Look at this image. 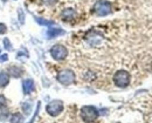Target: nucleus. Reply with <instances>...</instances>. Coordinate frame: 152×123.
Instances as JSON below:
<instances>
[{
    "instance_id": "nucleus-4",
    "label": "nucleus",
    "mask_w": 152,
    "mask_h": 123,
    "mask_svg": "<svg viewBox=\"0 0 152 123\" xmlns=\"http://www.w3.org/2000/svg\"><path fill=\"white\" fill-rule=\"evenodd\" d=\"M75 73L72 69H63L57 75V81L63 86H70L75 82Z\"/></svg>"
},
{
    "instance_id": "nucleus-15",
    "label": "nucleus",
    "mask_w": 152,
    "mask_h": 123,
    "mask_svg": "<svg viewBox=\"0 0 152 123\" xmlns=\"http://www.w3.org/2000/svg\"><path fill=\"white\" fill-rule=\"evenodd\" d=\"M32 110V104L29 102H23L22 103V111L25 113V115H28Z\"/></svg>"
},
{
    "instance_id": "nucleus-19",
    "label": "nucleus",
    "mask_w": 152,
    "mask_h": 123,
    "mask_svg": "<svg viewBox=\"0 0 152 123\" xmlns=\"http://www.w3.org/2000/svg\"><path fill=\"white\" fill-rule=\"evenodd\" d=\"M18 15H19L20 23H21V25H22V23H25V13L22 12V10H21V8H18Z\"/></svg>"
},
{
    "instance_id": "nucleus-10",
    "label": "nucleus",
    "mask_w": 152,
    "mask_h": 123,
    "mask_svg": "<svg viewBox=\"0 0 152 123\" xmlns=\"http://www.w3.org/2000/svg\"><path fill=\"white\" fill-rule=\"evenodd\" d=\"M10 80H11V76L7 73V70L0 69V88L7 87L8 83H10Z\"/></svg>"
},
{
    "instance_id": "nucleus-16",
    "label": "nucleus",
    "mask_w": 152,
    "mask_h": 123,
    "mask_svg": "<svg viewBox=\"0 0 152 123\" xmlns=\"http://www.w3.org/2000/svg\"><path fill=\"white\" fill-rule=\"evenodd\" d=\"M2 42H4L5 49H7V51H12V49H13V45H12V42H11V40H10L8 38H5Z\"/></svg>"
},
{
    "instance_id": "nucleus-5",
    "label": "nucleus",
    "mask_w": 152,
    "mask_h": 123,
    "mask_svg": "<svg viewBox=\"0 0 152 123\" xmlns=\"http://www.w3.org/2000/svg\"><path fill=\"white\" fill-rule=\"evenodd\" d=\"M46 111L48 115L55 117V116H58L62 111H63V102L61 100H53L47 104L46 107Z\"/></svg>"
},
{
    "instance_id": "nucleus-6",
    "label": "nucleus",
    "mask_w": 152,
    "mask_h": 123,
    "mask_svg": "<svg viewBox=\"0 0 152 123\" xmlns=\"http://www.w3.org/2000/svg\"><path fill=\"white\" fill-rule=\"evenodd\" d=\"M49 53H50V55H52V58H53L54 60H56V61H62V60H64V59L67 58V55H68V49H67L64 46H62V45H54V46L50 48Z\"/></svg>"
},
{
    "instance_id": "nucleus-23",
    "label": "nucleus",
    "mask_w": 152,
    "mask_h": 123,
    "mask_svg": "<svg viewBox=\"0 0 152 123\" xmlns=\"http://www.w3.org/2000/svg\"><path fill=\"white\" fill-rule=\"evenodd\" d=\"M2 1H4V2H6V1H7V0H2Z\"/></svg>"
},
{
    "instance_id": "nucleus-24",
    "label": "nucleus",
    "mask_w": 152,
    "mask_h": 123,
    "mask_svg": "<svg viewBox=\"0 0 152 123\" xmlns=\"http://www.w3.org/2000/svg\"><path fill=\"white\" fill-rule=\"evenodd\" d=\"M0 52H1V49H0Z\"/></svg>"
},
{
    "instance_id": "nucleus-14",
    "label": "nucleus",
    "mask_w": 152,
    "mask_h": 123,
    "mask_svg": "<svg viewBox=\"0 0 152 123\" xmlns=\"http://www.w3.org/2000/svg\"><path fill=\"white\" fill-rule=\"evenodd\" d=\"M8 116H10V110L6 107L2 108V109H0V120L1 121H6L8 119Z\"/></svg>"
},
{
    "instance_id": "nucleus-12",
    "label": "nucleus",
    "mask_w": 152,
    "mask_h": 123,
    "mask_svg": "<svg viewBox=\"0 0 152 123\" xmlns=\"http://www.w3.org/2000/svg\"><path fill=\"white\" fill-rule=\"evenodd\" d=\"M10 122L11 123H22L23 122V115L21 113H14L11 115V119H10Z\"/></svg>"
},
{
    "instance_id": "nucleus-3",
    "label": "nucleus",
    "mask_w": 152,
    "mask_h": 123,
    "mask_svg": "<svg viewBox=\"0 0 152 123\" xmlns=\"http://www.w3.org/2000/svg\"><path fill=\"white\" fill-rule=\"evenodd\" d=\"M111 4L107 0H99L94 6V12L98 17H105L111 13Z\"/></svg>"
},
{
    "instance_id": "nucleus-8",
    "label": "nucleus",
    "mask_w": 152,
    "mask_h": 123,
    "mask_svg": "<svg viewBox=\"0 0 152 123\" xmlns=\"http://www.w3.org/2000/svg\"><path fill=\"white\" fill-rule=\"evenodd\" d=\"M7 73L10 74V76H12L14 79H19L20 76L22 75V73H23V69L18 64H11L8 67V69H7Z\"/></svg>"
},
{
    "instance_id": "nucleus-11",
    "label": "nucleus",
    "mask_w": 152,
    "mask_h": 123,
    "mask_svg": "<svg viewBox=\"0 0 152 123\" xmlns=\"http://www.w3.org/2000/svg\"><path fill=\"white\" fill-rule=\"evenodd\" d=\"M75 17V11L73 8H66L63 12H62V18L64 20H70Z\"/></svg>"
},
{
    "instance_id": "nucleus-21",
    "label": "nucleus",
    "mask_w": 152,
    "mask_h": 123,
    "mask_svg": "<svg viewBox=\"0 0 152 123\" xmlns=\"http://www.w3.org/2000/svg\"><path fill=\"white\" fill-rule=\"evenodd\" d=\"M8 54H0V62L4 63V62H7L8 61Z\"/></svg>"
},
{
    "instance_id": "nucleus-20",
    "label": "nucleus",
    "mask_w": 152,
    "mask_h": 123,
    "mask_svg": "<svg viewBox=\"0 0 152 123\" xmlns=\"http://www.w3.org/2000/svg\"><path fill=\"white\" fill-rule=\"evenodd\" d=\"M7 32V26L2 22H0V35H4Z\"/></svg>"
},
{
    "instance_id": "nucleus-22",
    "label": "nucleus",
    "mask_w": 152,
    "mask_h": 123,
    "mask_svg": "<svg viewBox=\"0 0 152 123\" xmlns=\"http://www.w3.org/2000/svg\"><path fill=\"white\" fill-rule=\"evenodd\" d=\"M42 2L46 4V5H53V4L56 2V0H42Z\"/></svg>"
},
{
    "instance_id": "nucleus-1",
    "label": "nucleus",
    "mask_w": 152,
    "mask_h": 123,
    "mask_svg": "<svg viewBox=\"0 0 152 123\" xmlns=\"http://www.w3.org/2000/svg\"><path fill=\"white\" fill-rule=\"evenodd\" d=\"M81 119L86 123H93L95 122L98 117V110L94 105H84L81 108Z\"/></svg>"
},
{
    "instance_id": "nucleus-9",
    "label": "nucleus",
    "mask_w": 152,
    "mask_h": 123,
    "mask_svg": "<svg viewBox=\"0 0 152 123\" xmlns=\"http://www.w3.org/2000/svg\"><path fill=\"white\" fill-rule=\"evenodd\" d=\"M63 34H64V31L62 28H58V27H50L47 31V38L48 39H54V38H57V37L63 35Z\"/></svg>"
},
{
    "instance_id": "nucleus-18",
    "label": "nucleus",
    "mask_w": 152,
    "mask_h": 123,
    "mask_svg": "<svg viewBox=\"0 0 152 123\" xmlns=\"http://www.w3.org/2000/svg\"><path fill=\"white\" fill-rule=\"evenodd\" d=\"M41 102H38V104H37V110H35V113H34V115H33V117L31 119V121L28 123H34V121H35V119H37V116L39 115V111H40V107H41V104H40Z\"/></svg>"
},
{
    "instance_id": "nucleus-7",
    "label": "nucleus",
    "mask_w": 152,
    "mask_h": 123,
    "mask_svg": "<svg viewBox=\"0 0 152 123\" xmlns=\"http://www.w3.org/2000/svg\"><path fill=\"white\" fill-rule=\"evenodd\" d=\"M35 89V83L32 79H25L22 81V93L23 95H29Z\"/></svg>"
},
{
    "instance_id": "nucleus-2",
    "label": "nucleus",
    "mask_w": 152,
    "mask_h": 123,
    "mask_svg": "<svg viewBox=\"0 0 152 123\" xmlns=\"http://www.w3.org/2000/svg\"><path fill=\"white\" fill-rule=\"evenodd\" d=\"M131 81V76H130V73L124 70V69H119L115 73L114 75V83L119 87V88H125L130 84Z\"/></svg>"
},
{
    "instance_id": "nucleus-17",
    "label": "nucleus",
    "mask_w": 152,
    "mask_h": 123,
    "mask_svg": "<svg viewBox=\"0 0 152 123\" xmlns=\"http://www.w3.org/2000/svg\"><path fill=\"white\" fill-rule=\"evenodd\" d=\"M6 105H7V99L5 97V95L0 94V109L5 108Z\"/></svg>"
},
{
    "instance_id": "nucleus-13",
    "label": "nucleus",
    "mask_w": 152,
    "mask_h": 123,
    "mask_svg": "<svg viewBox=\"0 0 152 123\" xmlns=\"http://www.w3.org/2000/svg\"><path fill=\"white\" fill-rule=\"evenodd\" d=\"M35 21L38 22L39 25H41V26H53V25H55L54 21L46 20V19H43V18H39V17H35Z\"/></svg>"
}]
</instances>
